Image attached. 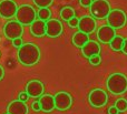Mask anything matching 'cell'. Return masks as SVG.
I'll return each mask as SVG.
<instances>
[{
  "label": "cell",
  "instance_id": "6da1fadb",
  "mask_svg": "<svg viewBox=\"0 0 127 114\" xmlns=\"http://www.w3.org/2000/svg\"><path fill=\"white\" fill-rule=\"evenodd\" d=\"M17 57L22 65L32 66L39 62L41 53H40V49L36 44L24 43L20 48H18Z\"/></svg>",
  "mask_w": 127,
  "mask_h": 114
},
{
  "label": "cell",
  "instance_id": "7a4b0ae2",
  "mask_svg": "<svg viewBox=\"0 0 127 114\" xmlns=\"http://www.w3.org/2000/svg\"><path fill=\"white\" fill-rule=\"evenodd\" d=\"M106 85L112 94L122 95L127 91V77L123 73H113L108 78Z\"/></svg>",
  "mask_w": 127,
  "mask_h": 114
},
{
  "label": "cell",
  "instance_id": "3957f363",
  "mask_svg": "<svg viewBox=\"0 0 127 114\" xmlns=\"http://www.w3.org/2000/svg\"><path fill=\"white\" fill-rule=\"evenodd\" d=\"M16 20L22 26H30L37 18V13L33 7L29 4H22L18 7L17 12H16Z\"/></svg>",
  "mask_w": 127,
  "mask_h": 114
},
{
  "label": "cell",
  "instance_id": "277c9868",
  "mask_svg": "<svg viewBox=\"0 0 127 114\" xmlns=\"http://www.w3.org/2000/svg\"><path fill=\"white\" fill-rule=\"evenodd\" d=\"M89 10L95 19H106L110 11V4L107 0H93Z\"/></svg>",
  "mask_w": 127,
  "mask_h": 114
},
{
  "label": "cell",
  "instance_id": "5b68a950",
  "mask_svg": "<svg viewBox=\"0 0 127 114\" xmlns=\"http://www.w3.org/2000/svg\"><path fill=\"white\" fill-rule=\"evenodd\" d=\"M106 19L108 26L113 29H122L125 27L127 22V16L122 9H110Z\"/></svg>",
  "mask_w": 127,
  "mask_h": 114
},
{
  "label": "cell",
  "instance_id": "8992f818",
  "mask_svg": "<svg viewBox=\"0 0 127 114\" xmlns=\"http://www.w3.org/2000/svg\"><path fill=\"white\" fill-rule=\"evenodd\" d=\"M88 101L93 108H103L108 102V95L103 89H94L88 95Z\"/></svg>",
  "mask_w": 127,
  "mask_h": 114
},
{
  "label": "cell",
  "instance_id": "52a82bcc",
  "mask_svg": "<svg viewBox=\"0 0 127 114\" xmlns=\"http://www.w3.org/2000/svg\"><path fill=\"white\" fill-rule=\"evenodd\" d=\"M3 34L7 39L13 40L16 38H21L24 34V26L17 20H10L3 27Z\"/></svg>",
  "mask_w": 127,
  "mask_h": 114
},
{
  "label": "cell",
  "instance_id": "ba28073f",
  "mask_svg": "<svg viewBox=\"0 0 127 114\" xmlns=\"http://www.w3.org/2000/svg\"><path fill=\"white\" fill-rule=\"evenodd\" d=\"M55 100V109L59 111H66L72 105V98L68 92L62 91L54 95Z\"/></svg>",
  "mask_w": 127,
  "mask_h": 114
},
{
  "label": "cell",
  "instance_id": "9c48e42d",
  "mask_svg": "<svg viewBox=\"0 0 127 114\" xmlns=\"http://www.w3.org/2000/svg\"><path fill=\"white\" fill-rule=\"evenodd\" d=\"M18 6L13 0H1L0 1V17L10 19L16 16Z\"/></svg>",
  "mask_w": 127,
  "mask_h": 114
},
{
  "label": "cell",
  "instance_id": "30bf717a",
  "mask_svg": "<svg viewBox=\"0 0 127 114\" xmlns=\"http://www.w3.org/2000/svg\"><path fill=\"white\" fill-rule=\"evenodd\" d=\"M45 86L40 80H30L26 85L25 92L28 94L29 98H40L44 94Z\"/></svg>",
  "mask_w": 127,
  "mask_h": 114
},
{
  "label": "cell",
  "instance_id": "8fae6325",
  "mask_svg": "<svg viewBox=\"0 0 127 114\" xmlns=\"http://www.w3.org/2000/svg\"><path fill=\"white\" fill-rule=\"evenodd\" d=\"M64 31L63 23L58 19H49L46 21V35L50 38H57L62 35Z\"/></svg>",
  "mask_w": 127,
  "mask_h": 114
},
{
  "label": "cell",
  "instance_id": "7c38bea8",
  "mask_svg": "<svg viewBox=\"0 0 127 114\" xmlns=\"http://www.w3.org/2000/svg\"><path fill=\"white\" fill-rule=\"evenodd\" d=\"M79 31L86 33V34H90L93 33L97 28V23L95 18H93L92 16H84L83 18L79 19L78 22V27Z\"/></svg>",
  "mask_w": 127,
  "mask_h": 114
},
{
  "label": "cell",
  "instance_id": "4fadbf2b",
  "mask_svg": "<svg viewBox=\"0 0 127 114\" xmlns=\"http://www.w3.org/2000/svg\"><path fill=\"white\" fill-rule=\"evenodd\" d=\"M116 35L115 32V29H113L109 26H101L100 28L97 31V38H98V41L100 43H109L112 41V39Z\"/></svg>",
  "mask_w": 127,
  "mask_h": 114
},
{
  "label": "cell",
  "instance_id": "5bb4252c",
  "mask_svg": "<svg viewBox=\"0 0 127 114\" xmlns=\"http://www.w3.org/2000/svg\"><path fill=\"white\" fill-rule=\"evenodd\" d=\"M100 44L96 41H93V40H89L87 41L83 47H81V53L85 58L89 59L90 57L93 55H96V54H99L100 53Z\"/></svg>",
  "mask_w": 127,
  "mask_h": 114
},
{
  "label": "cell",
  "instance_id": "9a60e30c",
  "mask_svg": "<svg viewBox=\"0 0 127 114\" xmlns=\"http://www.w3.org/2000/svg\"><path fill=\"white\" fill-rule=\"evenodd\" d=\"M7 113L8 114H28V106L26 102L13 100L7 106Z\"/></svg>",
  "mask_w": 127,
  "mask_h": 114
},
{
  "label": "cell",
  "instance_id": "2e32d148",
  "mask_svg": "<svg viewBox=\"0 0 127 114\" xmlns=\"http://www.w3.org/2000/svg\"><path fill=\"white\" fill-rule=\"evenodd\" d=\"M39 105L40 110L44 111L46 113H49L51 111L55 110V100H54V95L50 94H42L39 98Z\"/></svg>",
  "mask_w": 127,
  "mask_h": 114
},
{
  "label": "cell",
  "instance_id": "e0dca14e",
  "mask_svg": "<svg viewBox=\"0 0 127 114\" xmlns=\"http://www.w3.org/2000/svg\"><path fill=\"white\" fill-rule=\"evenodd\" d=\"M30 33L33 37H44L46 34V21L40 19H36L30 24Z\"/></svg>",
  "mask_w": 127,
  "mask_h": 114
},
{
  "label": "cell",
  "instance_id": "ac0fdd59",
  "mask_svg": "<svg viewBox=\"0 0 127 114\" xmlns=\"http://www.w3.org/2000/svg\"><path fill=\"white\" fill-rule=\"evenodd\" d=\"M72 44L75 47H78V48H81L84 44L87 41H89V35L86 34V33L81 32V31H77L76 33L72 34Z\"/></svg>",
  "mask_w": 127,
  "mask_h": 114
},
{
  "label": "cell",
  "instance_id": "d6986e66",
  "mask_svg": "<svg viewBox=\"0 0 127 114\" xmlns=\"http://www.w3.org/2000/svg\"><path fill=\"white\" fill-rule=\"evenodd\" d=\"M123 43H124V38L121 35H115L112 39V41L109 42L110 49L114 51H122L123 48Z\"/></svg>",
  "mask_w": 127,
  "mask_h": 114
},
{
  "label": "cell",
  "instance_id": "ffe728a7",
  "mask_svg": "<svg viewBox=\"0 0 127 114\" xmlns=\"http://www.w3.org/2000/svg\"><path fill=\"white\" fill-rule=\"evenodd\" d=\"M75 16H76V12H75L74 8H71V7H64L62 11H60V18L64 21H68Z\"/></svg>",
  "mask_w": 127,
  "mask_h": 114
},
{
  "label": "cell",
  "instance_id": "44dd1931",
  "mask_svg": "<svg viewBox=\"0 0 127 114\" xmlns=\"http://www.w3.org/2000/svg\"><path fill=\"white\" fill-rule=\"evenodd\" d=\"M37 16L40 20H42V21H47V20H49L51 18V11L49 10L48 8H39Z\"/></svg>",
  "mask_w": 127,
  "mask_h": 114
},
{
  "label": "cell",
  "instance_id": "7402d4cb",
  "mask_svg": "<svg viewBox=\"0 0 127 114\" xmlns=\"http://www.w3.org/2000/svg\"><path fill=\"white\" fill-rule=\"evenodd\" d=\"M115 108L118 110V112H125V111H127V100L118 99L115 102Z\"/></svg>",
  "mask_w": 127,
  "mask_h": 114
},
{
  "label": "cell",
  "instance_id": "603a6c76",
  "mask_svg": "<svg viewBox=\"0 0 127 114\" xmlns=\"http://www.w3.org/2000/svg\"><path fill=\"white\" fill-rule=\"evenodd\" d=\"M32 1L38 8H48L53 4L54 0H32Z\"/></svg>",
  "mask_w": 127,
  "mask_h": 114
},
{
  "label": "cell",
  "instance_id": "cb8c5ba5",
  "mask_svg": "<svg viewBox=\"0 0 127 114\" xmlns=\"http://www.w3.org/2000/svg\"><path fill=\"white\" fill-rule=\"evenodd\" d=\"M88 60H89V63L92 64V65H99L101 62V57L99 54H96V55L90 57Z\"/></svg>",
  "mask_w": 127,
  "mask_h": 114
},
{
  "label": "cell",
  "instance_id": "d4e9b609",
  "mask_svg": "<svg viewBox=\"0 0 127 114\" xmlns=\"http://www.w3.org/2000/svg\"><path fill=\"white\" fill-rule=\"evenodd\" d=\"M68 26L70 27V28H77L78 27V22H79V18H77L76 16L75 17H72L71 19L68 20Z\"/></svg>",
  "mask_w": 127,
  "mask_h": 114
},
{
  "label": "cell",
  "instance_id": "484cf974",
  "mask_svg": "<svg viewBox=\"0 0 127 114\" xmlns=\"http://www.w3.org/2000/svg\"><path fill=\"white\" fill-rule=\"evenodd\" d=\"M12 41V46L15 47V48H20V47L24 44V42H22V39L21 38H16V39L11 40Z\"/></svg>",
  "mask_w": 127,
  "mask_h": 114
},
{
  "label": "cell",
  "instance_id": "4316f807",
  "mask_svg": "<svg viewBox=\"0 0 127 114\" xmlns=\"http://www.w3.org/2000/svg\"><path fill=\"white\" fill-rule=\"evenodd\" d=\"M29 99L28 94L26 92H20L19 93V97H18V100L19 101H22V102H27V100Z\"/></svg>",
  "mask_w": 127,
  "mask_h": 114
},
{
  "label": "cell",
  "instance_id": "83f0119b",
  "mask_svg": "<svg viewBox=\"0 0 127 114\" xmlns=\"http://www.w3.org/2000/svg\"><path fill=\"white\" fill-rule=\"evenodd\" d=\"M93 0H79V3L81 7H85V8H89L90 4H92Z\"/></svg>",
  "mask_w": 127,
  "mask_h": 114
},
{
  "label": "cell",
  "instance_id": "f1b7e54d",
  "mask_svg": "<svg viewBox=\"0 0 127 114\" xmlns=\"http://www.w3.org/2000/svg\"><path fill=\"white\" fill-rule=\"evenodd\" d=\"M32 110L36 111V112L41 111V110H40V105H39V102H38V101H36V102H33V103H32Z\"/></svg>",
  "mask_w": 127,
  "mask_h": 114
},
{
  "label": "cell",
  "instance_id": "f546056e",
  "mask_svg": "<svg viewBox=\"0 0 127 114\" xmlns=\"http://www.w3.org/2000/svg\"><path fill=\"white\" fill-rule=\"evenodd\" d=\"M108 114H119V112L114 105V106H110V108L108 109Z\"/></svg>",
  "mask_w": 127,
  "mask_h": 114
},
{
  "label": "cell",
  "instance_id": "4dcf8cb0",
  "mask_svg": "<svg viewBox=\"0 0 127 114\" xmlns=\"http://www.w3.org/2000/svg\"><path fill=\"white\" fill-rule=\"evenodd\" d=\"M122 51H123L125 54H127V38L124 39V43H123V48H122Z\"/></svg>",
  "mask_w": 127,
  "mask_h": 114
},
{
  "label": "cell",
  "instance_id": "1f68e13d",
  "mask_svg": "<svg viewBox=\"0 0 127 114\" xmlns=\"http://www.w3.org/2000/svg\"><path fill=\"white\" fill-rule=\"evenodd\" d=\"M4 77V69L2 68V65H0V81L3 79Z\"/></svg>",
  "mask_w": 127,
  "mask_h": 114
},
{
  "label": "cell",
  "instance_id": "d6a6232c",
  "mask_svg": "<svg viewBox=\"0 0 127 114\" xmlns=\"http://www.w3.org/2000/svg\"><path fill=\"white\" fill-rule=\"evenodd\" d=\"M6 114H8V113H6Z\"/></svg>",
  "mask_w": 127,
  "mask_h": 114
}]
</instances>
